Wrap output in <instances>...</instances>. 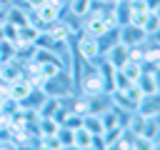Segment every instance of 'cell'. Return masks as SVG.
<instances>
[{"label": "cell", "mask_w": 160, "mask_h": 150, "mask_svg": "<svg viewBox=\"0 0 160 150\" xmlns=\"http://www.w3.org/2000/svg\"><path fill=\"white\" fill-rule=\"evenodd\" d=\"M42 90L48 95H52V98H70L72 90H75V80H72L70 70H60L58 75H52V78L45 80Z\"/></svg>", "instance_id": "cell-1"}, {"label": "cell", "mask_w": 160, "mask_h": 150, "mask_svg": "<svg viewBox=\"0 0 160 150\" xmlns=\"http://www.w3.org/2000/svg\"><path fill=\"white\" fill-rule=\"evenodd\" d=\"M75 52L80 60H85L88 65H98L102 60V52H100V45H98V38L90 35V32H82L75 42Z\"/></svg>", "instance_id": "cell-2"}, {"label": "cell", "mask_w": 160, "mask_h": 150, "mask_svg": "<svg viewBox=\"0 0 160 150\" xmlns=\"http://www.w3.org/2000/svg\"><path fill=\"white\" fill-rule=\"evenodd\" d=\"M118 40H120L125 48H140V45L148 40V35H145L142 28H138V25H132V22H125V25L118 28Z\"/></svg>", "instance_id": "cell-3"}, {"label": "cell", "mask_w": 160, "mask_h": 150, "mask_svg": "<svg viewBox=\"0 0 160 150\" xmlns=\"http://www.w3.org/2000/svg\"><path fill=\"white\" fill-rule=\"evenodd\" d=\"M128 58H130V48H125L120 40H118L115 45H110V48L102 52V60H105L112 70H120V68L128 62Z\"/></svg>", "instance_id": "cell-4"}, {"label": "cell", "mask_w": 160, "mask_h": 150, "mask_svg": "<svg viewBox=\"0 0 160 150\" xmlns=\"http://www.w3.org/2000/svg\"><path fill=\"white\" fill-rule=\"evenodd\" d=\"M135 85L140 88L142 95H158V72L155 70H142L135 80Z\"/></svg>", "instance_id": "cell-5"}, {"label": "cell", "mask_w": 160, "mask_h": 150, "mask_svg": "<svg viewBox=\"0 0 160 150\" xmlns=\"http://www.w3.org/2000/svg\"><path fill=\"white\" fill-rule=\"evenodd\" d=\"M135 112H140L142 118L158 115V95H142L140 102L135 105Z\"/></svg>", "instance_id": "cell-6"}, {"label": "cell", "mask_w": 160, "mask_h": 150, "mask_svg": "<svg viewBox=\"0 0 160 150\" xmlns=\"http://www.w3.org/2000/svg\"><path fill=\"white\" fill-rule=\"evenodd\" d=\"M122 135H125V128H120V125L102 130V148H105V150L118 148V142H120V138H122Z\"/></svg>", "instance_id": "cell-7"}, {"label": "cell", "mask_w": 160, "mask_h": 150, "mask_svg": "<svg viewBox=\"0 0 160 150\" xmlns=\"http://www.w3.org/2000/svg\"><path fill=\"white\" fill-rule=\"evenodd\" d=\"M120 72H122V75H125V78H128L130 82H135V80H138V75L142 72V65H140L138 60H132V58H128V62H125V65L120 68Z\"/></svg>", "instance_id": "cell-8"}, {"label": "cell", "mask_w": 160, "mask_h": 150, "mask_svg": "<svg viewBox=\"0 0 160 150\" xmlns=\"http://www.w3.org/2000/svg\"><path fill=\"white\" fill-rule=\"evenodd\" d=\"M55 138H58L60 148H75V130H70V128L60 125V128H58V132H55Z\"/></svg>", "instance_id": "cell-9"}, {"label": "cell", "mask_w": 160, "mask_h": 150, "mask_svg": "<svg viewBox=\"0 0 160 150\" xmlns=\"http://www.w3.org/2000/svg\"><path fill=\"white\" fill-rule=\"evenodd\" d=\"M142 30H145V35H158V30H160V12H148L145 22H142Z\"/></svg>", "instance_id": "cell-10"}, {"label": "cell", "mask_w": 160, "mask_h": 150, "mask_svg": "<svg viewBox=\"0 0 160 150\" xmlns=\"http://www.w3.org/2000/svg\"><path fill=\"white\" fill-rule=\"evenodd\" d=\"M90 138H92V132H88L82 125L75 130V148L78 150H90Z\"/></svg>", "instance_id": "cell-11"}, {"label": "cell", "mask_w": 160, "mask_h": 150, "mask_svg": "<svg viewBox=\"0 0 160 150\" xmlns=\"http://www.w3.org/2000/svg\"><path fill=\"white\" fill-rule=\"evenodd\" d=\"M90 5H92V0H70V15L82 18V15L90 10Z\"/></svg>", "instance_id": "cell-12"}, {"label": "cell", "mask_w": 160, "mask_h": 150, "mask_svg": "<svg viewBox=\"0 0 160 150\" xmlns=\"http://www.w3.org/2000/svg\"><path fill=\"white\" fill-rule=\"evenodd\" d=\"M38 148H45V150H60V142L55 135H40L38 138Z\"/></svg>", "instance_id": "cell-13"}, {"label": "cell", "mask_w": 160, "mask_h": 150, "mask_svg": "<svg viewBox=\"0 0 160 150\" xmlns=\"http://www.w3.org/2000/svg\"><path fill=\"white\" fill-rule=\"evenodd\" d=\"M62 125H65V128H70V130H78V128L82 125V115H80V112H72V110H70V112L65 115Z\"/></svg>", "instance_id": "cell-14"}, {"label": "cell", "mask_w": 160, "mask_h": 150, "mask_svg": "<svg viewBox=\"0 0 160 150\" xmlns=\"http://www.w3.org/2000/svg\"><path fill=\"white\" fill-rule=\"evenodd\" d=\"M122 92H125V98H128L132 105H138V102H140V98H142V92H140V88H138L135 82H130V85H128Z\"/></svg>", "instance_id": "cell-15"}, {"label": "cell", "mask_w": 160, "mask_h": 150, "mask_svg": "<svg viewBox=\"0 0 160 150\" xmlns=\"http://www.w3.org/2000/svg\"><path fill=\"white\" fill-rule=\"evenodd\" d=\"M2 40H10V42H18V28L12 22H2Z\"/></svg>", "instance_id": "cell-16"}, {"label": "cell", "mask_w": 160, "mask_h": 150, "mask_svg": "<svg viewBox=\"0 0 160 150\" xmlns=\"http://www.w3.org/2000/svg\"><path fill=\"white\" fill-rule=\"evenodd\" d=\"M18 5H22V8H30V10H35V8H40L45 0H15Z\"/></svg>", "instance_id": "cell-17"}, {"label": "cell", "mask_w": 160, "mask_h": 150, "mask_svg": "<svg viewBox=\"0 0 160 150\" xmlns=\"http://www.w3.org/2000/svg\"><path fill=\"white\" fill-rule=\"evenodd\" d=\"M148 12H160V0H142Z\"/></svg>", "instance_id": "cell-18"}, {"label": "cell", "mask_w": 160, "mask_h": 150, "mask_svg": "<svg viewBox=\"0 0 160 150\" xmlns=\"http://www.w3.org/2000/svg\"><path fill=\"white\" fill-rule=\"evenodd\" d=\"M15 0H0V8H8V5H12Z\"/></svg>", "instance_id": "cell-19"}]
</instances>
